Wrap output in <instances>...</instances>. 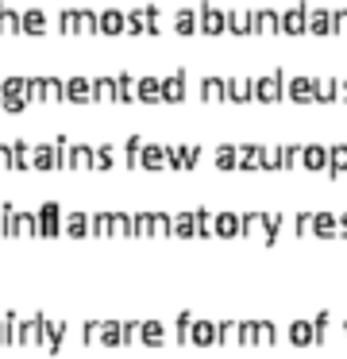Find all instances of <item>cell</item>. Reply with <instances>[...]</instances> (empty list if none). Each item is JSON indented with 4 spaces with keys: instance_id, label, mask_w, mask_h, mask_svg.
Instances as JSON below:
<instances>
[{
    "instance_id": "1",
    "label": "cell",
    "mask_w": 347,
    "mask_h": 359,
    "mask_svg": "<svg viewBox=\"0 0 347 359\" xmlns=\"http://www.w3.org/2000/svg\"><path fill=\"white\" fill-rule=\"evenodd\" d=\"M282 97H286V74H282V70H274L266 78H255V101L274 105V101H282Z\"/></svg>"
},
{
    "instance_id": "2",
    "label": "cell",
    "mask_w": 347,
    "mask_h": 359,
    "mask_svg": "<svg viewBox=\"0 0 347 359\" xmlns=\"http://www.w3.org/2000/svg\"><path fill=\"white\" fill-rule=\"evenodd\" d=\"M35 216H39V236H43V240L62 236V205L58 201H43Z\"/></svg>"
},
{
    "instance_id": "3",
    "label": "cell",
    "mask_w": 347,
    "mask_h": 359,
    "mask_svg": "<svg viewBox=\"0 0 347 359\" xmlns=\"http://www.w3.org/2000/svg\"><path fill=\"white\" fill-rule=\"evenodd\" d=\"M197 20H201L204 35H224V31H228V12H220L216 4H209V0L197 8Z\"/></svg>"
},
{
    "instance_id": "4",
    "label": "cell",
    "mask_w": 347,
    "mask_h": 359,
    "mask_svg": "<svg viewBox=\"0 0 347 359\" xmlns=\"http://www.w3.org/2000/svg\"><path fill=\"white\" fill-rule=\"evenodd\" d=\"M286 97L293 101V105H313V101H317V78H289Z\"/></svg>"
},
{
    "instance_id": "5",
    "label": "cell",
    "mask_w": 347,
    "mask_h": 359,
    "mask_svg": "<svg viewBox=\"0 0 347 359\" xmlns=\"http://www.w3.org/2000/svg\"><path fill=\"white\" fill-rule=\"evenodd\" d=\"M308 31V4H293L282 12V35H301Z\"/></svg>"
},
{
    "instance_id": "6",
    "label": "cell",
    "mask_w": 347,
    "mask_h": 359,
    "mask_svg": "<svg viewBox=\"0 0 347 359\" xmlns=\"http://www.w3.org/2000/svg\"><path fill=\"white\" fill-rule=\"evenodd\" d=\"M93 78H66V105H93Z\"/></svg>"
},
{
    "instance_id": "7",
    "label": "cell",
    "mask_w": 347,
    "mask_h": 359,
    "mask_svg": "<svg viewBox=\"0 0 347 359\" xmlns=\"http://www.w3.org/2000/svg\"><path fill=\"white\" fill-rule=\"evenodd\" d=\"M301 166H305L308 174L328 170V147L324 143H305V147H301Z\"/></svg>"
},
{
    "instance_id": "8",
    "label": "cell",
    "mask_w": 347,
    "mask_h": 359,
    "mask_svg": "<svg viewBox=\"0 0 347 359\" xmlns=\"http://www.w3.org/2000/svg\"><path fill=\"white\" fill-rule=\"evenodd\" d=\"M185 101V70H174L170 78H162V105H182Z\"/></svg>"
},
{
    "instance_id": "9",
    "label": "cell",
    "mask_w": 347,
    "mask_h": 359,
    "mask_svg": "<svg viewBox=\"0 0 347 359\" xmlns=\"http://www.w3.org/2000/svg\"><path fill=\"white\" fill-rule=\"evenodd\" d=\"M66 332H70L66 320H47V329H43V344H39V348H47L50 356H58V351H62V340H66Z\"/></svg>"
},
{
    "instance_id": "10",
    "label": "cell",
    "mask_w": 347,
    "mask_h": 359,
    "mask_svg": "<svg viewBox=\"0 0 347 359\" xmlns=\"http://www.w3.org/2000/svg\"><path fill=\"white\" fill-rule=\"evenodd\" d=\"M12 170H35V143H28V139H16L12 143Z\"/></svg>"
},
{
    "instance_id": "11",
    "label": "cell",
    "mask_w": 347,
    "mask_h": 359,
    "mask_svg": "<svg viewBox=\"0 0 347 359\" xmlns=\"http://www.w3.org/2000/svg\"><path fill=\"white\" fill-rule=\"evenodd\" d=\"M62 232L74 236V240H85V236H93V216H85V213H70L66 220H62Z\"/></svg>"
},
{
    "instance_id": "12",
    "label": "cell",
    "mask_w": 347,
    "mask_h": 359,
    "mask_svg": "<svg viewBox=\"0 0 347 359\" xmlns=\"http://www.w3.org/2000/svg\"><path fill=\"white\" fill-rule=\"evenodd\" d=\"M124 31H127V12H120V8L101 12V35H124Z\"/></svg>"
},
{
    "instance_id": "13",
    "label": "cell",
    "mask_w": 347,
    "mask_h": 359,
    "mask_svg": "<svg viewBox=\"0 0 347 359\" xmlns=\"http://www.w3.org/2000/svg\"><path fill=\"white\" fill-rule=\"evenodd\" d=\"M132 101H139V78L116 74V105H132Z\"/></svg>"
},
{
    "instance_id": "14",
    "label": "cell",
    "mask_w": 347,
    "mask_h": 359,
    "mask_svg": "<svg viewBox=\"0 0 347 359\" xmlns=\"http://www.w3.org/2000/svg\"><path fill=\"white\" fill-rule=\"evenodd\" d=\"M47 31H50V16L43 8L23 12V35H47Z\"/></svg>"
},
{
    "instance_id": "15",
    "label": "cell",
    "mask_w": 347,
    "mask_h": 359,
    "mask_svg": "<svg viewBox=\"0 0 347 359\" xmlns=\"http://www.w3.org/2000/svg\"><path fill=\"white\" fill-rule=\"evenodd\" d=\"M251 28H255V35H262V31H282V16L274 8H259V12H251Z\"/></svg>"
},
{
    "instance_id": "16",
    "label": "cell",
    "mask_w": 347,
    "mask_h": 359,
    "mask_svg": "<svg viewBox=\"0 0 347 359\" xmlns=\"http://www.w3.org/2000/svg\"><path fill=\"white\" fill-rule=\"evenodd\" d=\"M201 97L209 101V105H224V101H228V78H204Z\"/></svg>"
},
{
    "instance_id": "17",
    "label": "cell",
    "mask_w": 347,
    "mask_h": 359,
    "mask_svg": "<svg viewBox=\"0 0 347 359\" xmlns=\"http://www.w3.org/2000/svg\"><path fill=\"white\" fill-rule=\"evenodd\" d=\"M228 101H235V105L255 101V78H231L228 81Z\"/></svg>"
},
{
    "instance_id": "18",
    "label": "cell",
    "mask_w": 347,
    "mask_h": 359,
    "mask_svg": "<svg viewBox=\"0 0 347 359\" xmlns=\"http://www.w3.org/2000/svg\"><path fill=\"white\" fill-rule=\"evenodd\" d=\"M212 232L220 236V240H235V236H240V216L228 213V209H224V213H216V220H212Z\"/></svg>"
},
{
    "instance_id": "19",
    "label": "cell",
    "mask_w": 347,
    "mask_h": 359,
    "mask_svg": "<svg viewBox=\"0 0 347 359\" xmlns=\"http://www.w3.org/2000/svg\"><path fill=\"white\" fill-rule=\"evenodd\" d=\"M139 344H147V348H162V344H166V325H162V320H143V329H139Z\"/></svg>"
},
{
    "instance_id": "20",
    "label": "cell",
    "mask_w": 347,
    "mask_h": 359,
    "mask_svg": "<svg viewBox=\"0 0 347 359\" xmlns=\"http://www.w3.org/2000/svg\"><path fill=\"white\" fill-rule=\"evenodd\" d=\"M189 344L193 348H209V344H216V325H212V320H193Z\"/></svg>"
},
{
    "instance_id": "21",
    "label": "cell",
    "mask_w": 347,
    "mask_h": 359,
    "mask_svg": "<svg viewBox=\"0 0 347 359\" xmlns=\"http://www.w3.org/2000/svg\"><path fill=\"white\" fill-rule=\"evenodd\" d=\"M0 35H23V12L0 4Z\"/></svg>"
},
{
    "instance_id": "22",
    "label": "cell",
    "mask_w": 347,
    "mask_h": 359,
    "mask_svg": "<svg viewBox=\"0 0 347 359\" xmlns=\"http://www.w3.org/2000/svg\"><path fill=\"white\" fill-rule=\"evenodd\" d=\"M101 344L105 348H124V320H101Z\"/></svg>"
},
{
    "instance_id": "23",
    "label": "cell",
    "mask_w": 347,
    "mask_h": 359,
    "mask_svg": "<svg viewBox=\"0 0 347 359\" xmlns=\"http://www.w3.org/2000/svg\"><path fill=\"white\" fill-rule=\"evenodd\" d=\"M286 336H289V344H297V348H305V344H317V332H313V320H293Z\"/></svg>"
},
{
    "instance_id": "24",
    "label": "cell",
    "mask_w": 347,
    "mask_h": 359,
    "mask_svg": "<svg viewBox=\"0 0 347 359\" xmlns=\"http://www.w3.org/2000/svg\"><path fill=\"white\" fill-rule=\"evenodd\" d=\"M266 213H243L240 216V236H266Z\"/></svg>"
},
{
    "instance_id": "25",
    "label": "cell",
    "mask_w": 347,
    "mask_h": 359,
    "mask_svg": "<svg viewBox=\"0 0 347 359\" xmlns=\"http://www.w3.org/2000/svg\"><path fill=\"white\" fill-rule=\"evenodd\" d=\"M139 101L143 105H162V78H139Z\"/></svg>"
},
{
    "instance_id": "26",
    "label": "cell",
    "mask_w": 347,
    "mask_h": 359,
    "mask_svg": "<svg viewBox=\"0 0 347 359\" xmlns=\"http://www.w3.org/2000/svg\"><path fill=\"white\" fill-rule=\"evenodd\" d=\"M139 166H143V170H162V166H166V147L162 143H147Z\"/></svg>"
},
{
    "instance_id": "27",
    "label": "cell",
    "mask_w": 347,
    "mask_h": 359,
    "mask_svg": "<svg viewBox=\"0 0 347 359\" xmlns=\"http://www.w3.org/2000/svg\"><path fill=\"white\" fill-rule=\"evenodd\" d=\"M77 35H101V12L77 8Z\"/></svg>"
},
{
    "instance_id": "28",
    "label": "cell",
    "mask_w": 347,
    "mask_h": 359,
    "mask_svg": "<svg viewBox=\"0 0 347 359\" xmlns=\"http://www.w3.org/2000/svg\"><path fill=\"white\" fill-rule=\"evenodd\" d=\"M174 31H178V35H193V31H201L197 12H193V8H178V16H174Z\"/></svg>"
},
{
    "instance_id": "29",
    "label": "cell",
    "mask_w": 347,
    "mask_h": 359,
    "mask_svg": "<svg viewBox=\"0 0 347 359\" xmlns=\"http://www.w3.org/2000/svg\"><path fill=\"white\" fill-rule=\"evenodd\" d=\"M35 170H58V155H54V143H35Z\"/></svg>"
},
{
    "instance_id": "30",
    "label": "cell",
    "mask_w": 347,
    "mask_h": 359,
    "mask_svg": "<svg viewBox=\"0 0 347 359\" xmlns=\"http://www.w3.org/2000/svg\"><path fill=\"white\" fill-rule=\"evenodd\" d=\"M70 170H93V147L74 143V151H70Z\"/></svg>"
},
{
    "instance_id": "31",
    "label": "cell",
    "mask_w": 347,
    "mask_h": 359,
    "mask_svg": "<svg viewBox=\"0 0 347 359\" xmlns=\"http://www.w3.org/2000/svg\"><path fill=\"white\" fill-rule=\"evenodd\" d=\"M262 151H266L262 143H243V151H240V170H255V166H262Z\"/></svg>"
},
{
    "instance_id": "32",
    "label": "cell",
    "mask_w": 347,
    "mask_h": 359,
    "mask_svg": "<svg viewBox=\"0 0 347 359\" xmlns=\"http://www.w3.org/2000/svg\"><path fill=\"white\" fill-rule=\"evenodd\" d=\"M43 101H47V105L66 101V81L62 78H43Z\"/></svg>"
},
{
    "instance_id": "33",
    "label": "cell",
    "mask_w": 347,
    "mask_h": 359,
    "mask_svg": "<svg viewBox=\"0 0 347 359\" xmlns=\"http://www.w3.org/2000/svg\"><path fill=\"white\" fill-rule=\"evenodd\" d=\"M328 170L332 174H347V143H332V151H328Z\"/></svg>"
},
{
    "instance_id": "34",
    "label": "cell",
    "mask_w": 347,
    "mask_h": 359,
    "mask_svg": "<svg viewBox=\"0 0 347 359\" xmlns=\"http://www.w3.org/2000/svg\"><path fill=\"white\" fill-rule=\"evenodd\" d=\"M93 97L101 105H112L116 101V78H93Z\"/></svg>"
},
{
    "instance_id": "35",
    "label": "cell",
    "mask_w": 347,
    "mask_h": 359,
    "mask_svg": "<svg viewBox=\"0 0 347 359\" xmlns=\"http://www.w3.org/2000/svg\"><path fill=\"white\" fill-rule=\"evenodd\" d=\"M308 31H313V35H328V31H332V12L328 8L308 12Z\"/></svg>"
},
{
    "instance_id": "36",
    "label": "cell",
    "mask_w": 347,
    "mask_h": 359,
    "mask_svg": "<svg viewBox=\"0 0 347 359\" xmlns=\"http://www.w3.org/2000/svg\"><path fill=\"white\" fill-rule=\"evenodd\" d=\"M228 31L231 35H255V28H251V12H228Z\"/></svg>"
},
{
    "instance_id": "37",
    "label": "cell",
    "mask_w": 347,
    "mask_h": 359,
    "mask_svg": "<svg viewBox=\"0 0 347 359\" xmlns=\"http://www.w3.org/2000/svg\"><path fill=\"white\" fill-rule=\"evenodd\" d=\"M193 313L189 309H182L178 313V320H174V340H178V344H189V332H193Z\"/></svg>"
},
{
    "instance_id": "38",
    "label": "cell",
    "mask_w": 347,
    "mask_h": 359,
    "mask_svg": "<svg viewBox=\"0 0 347 359\" xmlns=\"http://www.w3.org/2000/svg\"><path fill=\"white\" fill-rule=\"evenodd\" d=\"M112 166H116V151H112V143L93 147V170H112Z\"/></svg>"
},
{
    "instance_id": "39",
    "label": "cell",
    "mask_w": 347,
    "mask_h": 359,
    "mask_svg": "<svg viewBox=\"0 0 347 359\" xmlns=\"http://www.w3.org/2000/svg\"><path fill=\"white\" fill-rule=\"evenodd\" d=\"M143 139H139V136H127L124 139V163L127 166H132V170H135V166H139V158H143Z\"/></svg>"
},
{
    "instance_id": "40",
    "label": "cell",
    "mask_w": 347,
    "mask_h": 359,
    "mask_svg": "<svg viewBox=\"0 0 347 359\" xmlns=\"http://www.w3.org/2000/svg\"><path fill=\"white\" fill-rule=\"evenodd\" d=\"M174 236H182V240L197 236V216H193V213H178V216H174Z\"/></svg>"
},
{
    "instance_id": "41",
    "label": "cell",
    "mask_w": 347,
    "mask_h": 359,
    "mask_svg": "<svg viewBox=\"0 0 347 359\" xmlns=\"http://www.w3.org/2000/svg\"><path fill=\"white\" fill-rule=\"evenodd\" d=\"M151 236H158V240L174 236V216H166V213H151Z\"/></svg>"
},
{
    "instance_id": "42",
    "label": "cell",
    "mask_w": 347,
    "mask_h": 359,
    "mask_svg": "<svg viewBox=\"0 0 347 359\" xmlns=\"http://www.w3.org/2000/svg\"><path fill=\"white\" fill-rule=\"evenodd\" d=\"M216 166H220V170H231V166H240L235 143H220V147H216Z\"/></svg>"
},
{
    "instance_id": "43",
    "label": "cell",
    "mask_w": 347,
    "mask_h": 359,
    "mask_svg": "<svg viewBox=\"0 0 347 359\" xmlns=\"http://www.w3.org/2000/svg\"><path fill=\"white\" fill-rule=\"evenodd\" d=\"M240 340V320H220L216 325V344H235Z\"/></svg>"
},
{
    "instance_id": "44",
    "label": "cell",
    "mask_w": 347,
    "mask_h": 359,
    "mask_svg": "<svg viewBox=\"0 0 347 359\" xmlns=\"http://www.w3.org/2000/svg\"><path fill=\"white\" fill-rule=\"evenodd\" d=\"M127 35H147V8L127 12Z\"/></svg>"
},
{
    "instance_id": "45",
    "label": "cell",
    "mask_w": 347,
    "mask_h": 359,
    "mask_svg": "<svg viewBox=\"0 0 347 359\" xmlns=\"http://www.w3.org/2000/svg\"><path fill=\"white\" fill-rule=\"evenodd\" d=\"M58 31H62V35H77V8L58 12Z\"/></svg>"
},
{
    "instance_id": "46",
    "label": "cell",
    "mask_w": 347,
    "mask_h": 359,
    "mask_svg": "<svg viewBox=\"0 0 347 359\" xmlns=\"http://www.w3.org/2000/svg\"><path fill=\"white\" fill-rule=\"evenodd\" d=\"M317 101L320 105H332V101H336V78H317Z\"/></svg>"
},
{
    "instance_id": "47",
    "label": "cell",
    "mask_w": 347,
    "mask_h": 359,
    "mask_svg": "<svg viewBox=\"0 0 347 359\" xmlns=\"http://www.w3.org/2000/svg\"><path fill=\"white\" fill-rule=\"evenodd\" d=\"M282 224H286V216H282V213H270V220H266V236H262V243H278V240H282Z\"/></svg>"
},
{
    "instance_id": "48",
    "label": "cell",
    "mask_w": 347,
    "mask_h": 359,
    "mask_svg": "<svg viewBox=\"0 0 347 359\" xmlns=\"http://www.w3.org/2000/svg\"><path fill=\"white\" fill-rule=\"evenodd\" d=\"M112 236H124V240H132V236H135L132 216H127V213H112Z\"/></svg>"
},
{
    "instance_id": "49",
    "label": "cell",
    "mask_w": 347,
    "mask_h": 359,
    "mask_svg": "<svg viewBox=\"0 0 347 359\" xmlns=\"http://www.w3.org/2000/svg\"><path fill=\"white\" fill-rule=\"evenodd\" d=\"M240 344H259V320H240Z\"/></svg>"
},
{
    "instance_id": "50",
    "label": "cell",
    "mask_w": 347,
    "mask_h": 359,
    "mask_svg": "<svg viewBox=\"0 0 347 359\" xmlns=\"http://www.w3.org/2000/svg\"><path fill=\"white\" fill-rule=\"evenodd\" d=\"M93 236H101V240L112 236V213H96L93 216Z\"/></svg>"
},
{
    "instance_id": "51",
    "label": "cell",
    "mask_w": 347,
    "mask_h": 359,
    "mask_svg": "<svg viewBox=\"0 0 347 359\" xmlns=\"http://www.w3.org/2000/svg\"><path fill=\"white\" fill-rule=\"evenodd\" d=\"M328 325H332V313H328V309H320V313H317V320H313V332H317V344H324V336H328Z\"/></svg>"
},
{
    "instance_id": "52",
    "label": "cell",
    "mask_w": 347,
    "mask_h": 359,
    "mask_svg": "<svg viewBox=\"0 0 347 359\" xmlns=\"http://www.w3.org/2000/svg\"><path fill=\"white\" fill-rule=\"evenodd\" d=\"M81 344H101V320H85L81 325Z\"/></svg>"
},
{
    "instance_id": "53",
    "label": "cell",
    "mask_w": 347,
    "mask_h": 359,
    "mask_svg": "<svg viewBox=\"0 0 347 359\" xmlns=\"http://www.w3.org/2000/svg\"><path fill=\"white\" fill-rule=\"evenodd\" d=\"M313 232H320V236H336V216L332 213H317V228Z\"/></svg>"
},
{
    "instance_id": "54",
    "label": "cell",
    "mask_w": 347,
    "mask_h": 359,
    "mask_svg": "<svg viewBox=\"0 0 347 359\" xmlns=\"http://www.w3.org/2000/svg\"><path fill=\"white\" fill-rule=\"evenodd\" d=\"M193 216H197V236H216V232H212V216H209V209H197Z\"/></svg>"
},
{
    "instance_id": "55",
    "label": "cell",
    "mask_w": 347,
    "mask_h": 359,
    "mask_svg": "<svg viewBox=\"0 0 347 359\" xmlns=\"http://www.w3.org/2000/svg\"><path fill=\"white\" fill-rule=\"evenodd\" d=\"M132 228H135V236H151V213L132 216Z\"/></svg>"
},
{
    "instance_id": "56",
    "label": "cell",
    "mask_w": 347,
    "mask_h": 359,
    "mask_svg": "<svg viewBox=\"0 0 347 359\" xmlns=\"http://www.w3.org/2000/svg\"><path fill=\"white\" fill-rule=\"evenodd\" d=\"M139 329H143V320H124V344H135Z\"/></svg>"
},
{
    "instance_id": "57",
    "label": "cell",
    "mask_w": 347,
    "mask_h": 359,
    "mask_svg": "<svg viewBox=\"0 0 347 359\" xmlns=\"http://www.w3.org/2000/svg\"><path fill=\"white\" fill-rule=\"evenodd\" d=\"M332 31H336V35H347V8L332 12Z\"/></svg>"
},
{
    "instance_id": "58",
    "label": "cell",
    "mask_w": 347,
    "mask_h": 359,
    "mask_svg": "<svg viewBox=\"0 0 347 359\" xmlns=\"http://www.w3.org/2000/svg\"><path fill=\"white\" fill-rule=\"evenodd\" d=\"M274 336H278L274 325H270V320H259V344H274Z\"/></svg>"
},
{
    "instance_id": "59",
    "label": "cell",
    "mask_w": 347,
    "mask_h": 359,
    "mask_svg": "<svg viewBox=\"0 0 347 359\" xmlns=\"http://www.w3.org/2000/svg\"><path fill=\"white\" fill-rule=\"evenodd\" d=\"M0 170H12V143H0Z\"/></svg>"
},
{
    "instance_id": "60",
    "label": "cell",
    "mask_w": 347,
    "mask_h": 359,
    "mask_svg": "<svg viewBox=\"0 0 347 359\" xmlns=\"http://www.w3.org/2000/svg\"><path fill=\"white\" fill-rule=\"evenodd\" d=\"M336 97L347 101V78H336Z\"/></svg>"
},
{
    "instance_id": "61",
    "label": "cell",
    "mask_w": 347,
    "mask_h": 359,
    "mask_svg": "<svg viewBox=\"0 0 347 359\" xmlns=\"http://www.w3.org/2000/svg\"><path fill=\"white\" fill-rule=\"evenodd\" d=\"M0 348H8V329H4V317H0Z\"/></svg>"
},
{
    "instance_id": "62",
    "label": "cell",
    "mask_w": 347,
    "mask_h": 359,
    "mask_svg": "<svg viewBox=\"0 0 347 359\" xmlns=\"http://www.w3.org/2000/svg\"><path fill=\"white\" fill-rule=\"evenodd\" d=\"M339 236H344V240H347V213L339 216Z\"/></svg>"
},
{
    "instance_id": "63",
    "label": "cell",
    "mask_w": 347,
    "mask_h": 359,
    "mask_svg": "<svg viewBox=\"0 0 347 359\" xmlns=\"http://www.w3.org/2000/svg\"><path fill=\"white\" fill-rule=\"evenodd\" d=\"M0 105H4V78H0Z\"/></svg>"
}]
</instances>
